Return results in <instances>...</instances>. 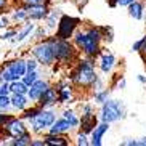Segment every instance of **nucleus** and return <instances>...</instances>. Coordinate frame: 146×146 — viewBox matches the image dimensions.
<instances>
[{"label": "nucleus", "mask_w": 146, "mask_h": 146, "mask_svg": "<svg viewBox=\"0 0 146 146\" xmlns=\"http://www.w3.org/2000/svg\"><path fill=\"white\" fill-rule=\"evenodd\" d=\"M0 72H2V77H3L5 82L19 80L27 72L26 58H15V60L5 61L3 64L0 66Z\"/></svg>", "instance_id": "obj_6"}, {"label": "nucleus", "mask_w": 146, "mask_h": 146, "mask_svg": "<svg viewBox=\"0 0 146 146\" xmlns=\"http://www.w3.org/2000/svg\"><path fill=\"white\" fill-rule=\"evenodd\" d=\"M10 92L11 93H21V95H27L29 92V87L24 84V82L19 79V80H13L10 82Z\"/></svg>", "instance_id": "obj_24"}, {"label": "nucleus", "mask_w": 146, "mask_h": 146, "mask_svg": "<svg viewBox=\"0 0 146 146\" xmlns=\"http://www.w3.org/2000/svg\"><path fill=\"white\" fill-rule=\"evenodd\" d=\"M101 32H103V40H106L108 43H111L112 39H114V34H112V29L111 27H100Z\"/></svg>", "instance_id": "obj_34"}, {"label": "nucleus", "mask_w": 146, "mask_h": 146, "mask_svg": "<svg viewBox=\"0 0 146 146\" xmlns=\"http://www.w3.org/2000/svg\"><path fill=\"white\" fill-rule=\"evenodd\" d=\"M50 85H52V84L48 82V79H42V77L37 82H34V84L29 87V92H27V96H29L31 103H37L39 98H40V95L47 90Z\"/></svg>", "instance_id": "obj_10"}, {"label": "nucleus", "mask_w": 146, "mask_h": 146, "mask_svg": "<svg viewBox=\"0 0 146 146\" xmlns=\"http://www.w3.org/2000/svg\"><path fill=\"white\" fill-rule=\"evenodd\" d=\"M61 10L60 8H50V13H48L47 19H45V26H47L48 31L52 29H56V26H58V21H60L61 18Z\"/></svg>", "instance_id": "obj_22"}, {"label": "nucleus", "mask_w": 146, "mask_h": 146, "mask_svg": "<svg viewBox=\"0 0 146 146\" xmlns=\"http://www.w3.org/2000/svg\"><path fill=\"white\" fill-rule=\"evenodd\" d=\"M101 42H103V32L100 27L95 26H88L87 29L79 27L72 35V43L77 47L79 52L84 53V56H88V58H96L103 53Z\"/></svg>", "instance_id": "obj_1"}, {"label": "nucleus", "mask_w": 146, "mask_h": 146, "mask_svg": "<svg viewBox=\"0 0 146 146\" xmlns=\"http://www.w3.org/2000/svg\"><path fill=\"white\" fill-rule=\"evenodd\" d=\"M8 5H10V0H0V15L5 13V10L8 8Z\"/></svg>", "instance_id": "obj_44"}, {"label": "nucleus", "mask_w": 146, "mask_h": 146, "mask_svg": "<svg viewBox=\"0 0 146 146\" xmlns=\"http://www.w3.org/2000/svg\"><path fill=\"white\" fill-rule=\"evenodd\" d=\"M109 95H111V90L109 88H103V90H98V92H93V101L95 104H101L106 103L109 100Z\"/></svg>", "instance_id": "obj_27"}, {"label": "nucleus", "mask_w": 146, "mask_h": 146, "mask_svg": "<svg viewBox=\"0 0 146 146\" xmlns=\"http://www.w3.org/2000/svg\"><path fill=\"white\" fill-rule=\"evenodd\" d=\"M82 19L79 16H72V15H61L58 26L55 29V35L60 39H66L71 40L72 35L76 34V31L80 27Z\"/></svg>", "instance_id": "obj_7"}, {"label": "nucleus", "mask_w": 146, "mask_h": 146, "mask_svg": "<svg viewBox=\"0 0 146 146\" xmlns=\"http://www.w3.org/2000/svg\"><path fill=\"white\" fill-rule=\"evenodd\" d=\"M117 64V58L114 53L106 52L100 55V61H98V68L101 71V74H111L114 66Z\"/></svg>", "instance_id": "obj_13"}, {"label": "nucleus", "mask_w": 146, "mask_h": 146, "mask_svg": "<svg viewBox=\"0 0 146 146\" xmlns=\"http://www.w3.org/2000/svg\"><path fill=\"white\" fill-rule=\"evenodd\" d=\"M109 125L111 124L101 122V120H100V124L96 125L95 130L90 133V146H101L103 145V137H104V133H108Z\"/></svg>", "instance_id": "obj_16"}, {"label": "nucleus", "mask_w": 146, "mask_h": 146, "mask_svg": "<svg viewBox=\"0 0 146 146\" xmlns=\"http://www.w3.org/2000/svg\"><path fill=\"white\" fill-rule=\"evenodd\" d=\"M127 116V108H125L122 100H108L106 103L101 104L100 109V120L101 122H108V124H114L119 120L125 119Z\"/></svg>", "instance_id": "obj_4"}, {"label": "nucleus", "mask_w": 146, "mask_h": 146, "mask_svg": "<svg viewBox=\"0 0 146 146\" xmlns=\"http://www.w3.org/2000/svg\"><path fill=\"white\" fill-rule=\"evenodd\" d=\"M61 116L64 117V119H68L69 122H71V125H72L74 127V130L76 129H79V127H80V117L77 116V114H76V112L72 111V109H64V111H63V114H61Z\"/></svg>", "instance_id": "obj_26"}, {"label": "nucleus", "mask_w": 146, "mask_h": 146, "mask_svg": "<svg viewBox=\"0 0 146 146\" xmlns=\"http://www.w3.org/2000/svg\"><path fill=\"white\" fill-rule=\"evenodd\" d=\"M31 55L39 61L42 68H52L56 63L53 45H52V42L48 40V37L43 39V40H37V42L32 45V48H31Z\"/></svg>", "instance_id": "obj_5"}, {"label": "nucleus", "mask_w": 146, "mask_h": 146, "mask_svg": "<svg viewBox=\"0 0 146 146\" xmlns=\"http://www.w3.org/2000/svg\"><path fill=\"white\" fill-rule=\"evenodd\" d=\"M140 55H141L143 61H145V66H146V43H145V47H143V50L140 52Z\"/></svg>", "instance_id": "obj_46"}, {"label": "nucleus", "mask_w": 146, "mask_h": 146, "mask_svg": "<svg viewBox=\"0 0 146 146\" xmlns=\"http://www.w3.org/2000/svg\"><path fill=\"white\" fill-rule=\"evenodd\" d=\"M77 2H79V5H80V7H84V5L88 2V0H77Z\"/></svg>", "instance_id": "obj_50"}, {"label": "nucleus", "mask_w": 146, "mask_h": 146, "mask_svg": "<svg viewBox=\"0 0 146 146\" xmlns=\"http://www.w3.org/2000/svg\"><path fill=\"white\" fill-rule=\"evenodd\" d=\"M11 108V100H10V95H0V111L3 112H10Z\"/></svg>", "instance_id": "obj_29"}, {"label": "nucleus", "mask_w": 146, "mask_h": 146, "mask_svg": "<svg viewBox=\"0 0 146 146\" xmlns=\"http://www.w3.org/2000/svg\"><path fill=\"white\" fill-rule=\"evenodd\" d=\"M45 146H68L69 138L66 135H53V133H45L43 135Z\"/></svg>", "instance_id": "obj_20"}, {"label": "nucleus", "mask_w": 146, "mask_h": 146, "mask_svg": "<svg viewBox=\"0 0 146 146\" xmlns=\"http://www.w3.org/2000/svg\"><path fill=\"white\" fill-rule=\"evenodd\" d=\"M127 10H129L130 18L137 19V21H141L143 18H145V2L135 0L133 3H130L129 7H127Z\"/></svg>", "instance_id": "obj_19"}, {"label": "nucleus", "mask_w": 146, "mask_h": 146, "mask_svg": "<svg viewBox=\"0 0 146 146\" xmlns=\"http://www.w3.org/2000/svg\"><path fill=\"white\" fill-rule=\"evenodd\" d=\"M138 146H146V137H143V138L138 140Z\"/></svg>", "instance_id": "obj_48"}, {"label": "nucleus", "mask_w": 146, "mask_h": 146, "mask_svg": "<svg viewBox=\"0 0 146 146\" xmlns=\"http://www.w3.org/2000/svg\"><path fill=\"white\" fill-rule=\"evenodd\" d=\"M10 100H11V108L15 111H24L27 106H29L31 100L27 95H21V93H11L10 95Z\"/></svg>", "instance_id": "obj_18"}, {"label": "nucleus", "mask_w": 146, "mask_h": 146, "mask_svg": "<svg viewBox=\"0 0 146 146\" xmlns=\"http://www.w3.org/2000/svg\"><path fill=\"white\" fill-rule=\"evenodd\" d=\"M48 40L52 42L55 58L60 64H69V63H76L79 60V50L71 40L60 39L56 35H48Z\"/></svg>", "instance_id": "obj_3"}, {"label": "nucleus", "mask_w": 146, "mask_h": 146, "mask_svg": "<svg viewBox=\"0 0 146 146\" xmlns=\"http://www.w3.org/2000/svg\"><path fill=\"white\" fill-rule=\"evenodd\" d=\"M71 130H74V127L71 125V122L61 116L52 124V127L48 129L47 133H53V135H66V133H69Z\"/></svg>", "instance_id": "obj_15"}, {"label": "nucleus", "mask_w": 146, "mask_h": 146, "mask_svg": "<svg viewBox=\"0 0 146 146\" xmlns=\"http://www.w3.org/2000/svg\"><path fill=\"white\" fill-rule=\"evenodd\" d=\"M55 120H56V112L53 111V108H43L34 119L29 120V130L35 135L48 132V129L52 127Z\"/></svg>", "instance_id": "obj_8"}, {"label": "nucleus", "mask_w": 146, "mask_h": 146, "mask_svg": "<svg viewBox=\"0 0 146 146\" xmlns=\"http://www.w3.org/2000/svg\"><path fill=\"white\" fill-rule=\"evenodd\" d=\"M137 79H138V82H141V84H145V85H146V76H143V74H138Z\"/></svg>", "instance_id": "obj_47"}, {"label": "nucleus", "mask_w": 146, "mask_h": 146, "mask_svg": "<svg viewBox=\"0 0 146 146\" xmlns=\"http://www.w3.org/2000/svg\"><path fill=\"white\" fill-rule=\"evenodd\" d=\"M2 132H3V137H7V138H16L19 135H24L26 132H29V125H26L24 119L13 116L2 127Z\"/></svg>", "instance_id": "obj_9"}, {"label": "nucleus", "mask_w": 146, "mask_h": 146, "mask_svg": "<svg viewBox=\"0 0 146 146\" xmlns=\"http://www.w3.org/2000/svg\"><path fill=\"white\" fill-rule=\"evenodd\" d=\"M98 120H100V117L95 114V111L87 112V114H80V127H79V130L87 133V135H90L95 130V127L100 124Z\"/></svg>", "instance_id": "obj_12"}, {"label": "nucleus", "mask_w": 146, "mask_h": 146, "mask_svg": "<svg viewBox=\"0 0 146 146\" xmlns=\"http://www.w3.org/2000/svg\"><path fill=\"white\" fill-rule=\"evenodd\" d=\"M125 85H127V80L124 79V76H120L119 79H117V84H116V88H119V90H124Z\"/></svg>", "instance_id": "obj_41"}, {"label": "nucleus", "mask_w": 146, "mask_h": 146, "mask_svg": "<svg viewBox=\"0 0 146 146\" xmlns=\"http://www.w3.org/2000/svg\"><path fill=\"white\" fill-rule=\"evenodd\" d=\"M47 32H48V29H47V26H35V31L32 32V37H35L37 40H43V39H47L48 35H47Z\"/></svg>", "instance_id": "obj_31"}, {"label": "nucleus", "mask_w": 146, "mask_h": 146, "mask_svg": "<svg viewBox=\"0 0 146 146\" xmlns=\"http://www.w3.org/2000/svg\"><path fill=\"white\" fill-rule=\"evenodd\" d=\"M31 146H45V140L43 138H32Z\"/></svg>", "instance_id": "obj_43"}, {"label": "nucleus", "mask_w": 146, "mask_h": 146, "mask_svg": "<svg viewBox=\"0 0 146 146\" xmlns=\"http://www.w3.org/2000/svg\"><path fill=\"white\" fill-rule=\"evenodd\" d=\"M37 104L40 108H55L58 104V90H56V87L53 85L48 87L47 90L40 95Z\"/></svg>", "instance_id": "obj_11"}, {"label": "nucleus", "mask_w": 146, "mask_h": 146, "mask_svg": "<svg viewBox=\"0 0 146 146\" xmlns=\"http://www.w3.org/2000/svg\"><path fill=\"white\" fill-rule=\"evenodd\" d=\"M18 31L16 29H8V31H5L3 35H0V40H13V37L16 35Z\"/></svg>", "instance_id": "obj_36"}, {"label": "nucleus", "mask_w": 146, "mask_h": 146, "mask_svg": "<svg viewBox=\"0 0 146 146\" xmlns=\"http://www.w3.org/2000/svg\"><path fill=\"white\" fill-rule=\"evenodd\" d=\"M120 145L122 146H138V140H135V138H125V140L120 141Z\"/></svg>", "instance_id": "obj_39"}, {"label": "nucleus", "mask_w": 146, "mask_h": 146, "mask_svg": "<svg viewBox=\"0 0 146 146\" xmlns=\"http://www.w3.org/2000/svg\"><path fill=\"white\" fill-rule=\"evenodd\" d=\"M26 66H27V71H37L40 63L35 60L34 56H31V58H26Z\"/></svg>", "instance_id": "obj_33"}, {"label": "nucleus", "mask_w": 146, "mask_h": 146, "mask_svg": "<svg viewBox=\"0 0 146 146\" xmlns=\"http://www.w3.org/2000/svg\"><path fill=\"white\" fill-rule=\"evenodd\" d=\"M19 5H23V7H26V8H29V7H35V5H42V3H47V0H16Z\"/></svg>", "instance_id": "obj_32"}, {"label": "nucleus", "mask_w": 146, "mask_h": 146, "mask_svg": "<svg viewBox=\"0 0 146 146\" xmlns=\"http://www.w3.org/2000/svg\"><path fill=\"white\" fill-rule=\"evenodd\" d=\"M3 138V132H2V127H0V140Z\"/></svg>", "instance_id": "obj_52"}, {"label": "nucleus", "mask_w": 146, "mask_h": 146, "mask_svg": "<svg viewBox=\"0 0 146 146\" xmlns=\"http://www.w3.org/2000/svg\"><path fill=\"white\" fill-rule=\"evenodd\" d=\"M50 13V5L42 3V5H35V7H29L27 8V15H29V21H45Z\"/></svg>", "instance_id": "obj_14"}, {"label": "nucleus", "mask_w": 146, "mask_h": 146, "mask_svg": "<svg viewBox=\"0 0 146 146\" xmlns=\"http://www.w3.org/2000/svg\"><path fill=\"white\" fill-rule=\"evenodd\" d=\"M90 135H87V133H84V132H80L79 130L77 132V137H76V145H79V146H90Z\"/></svg>", "instance_id": "obj_30"}, {"label": "nucleus", "mask_w": 146, "mask_h": 146, "mask_svg": "<svg viewBox=\"0 0 146 146\" xmlns=\"http://www.w3.org/2000/svg\"><path fill=\"white\" fill-rule=\"evenodd\" d=\"M32 132H26L24 135H19L16 138H10V141H7V145L10 146H31V141H32Z\"/></svg>", "instance_id": "obj_23"}, {"label": "nucleus", "mask_w": 146, "mask_h": 146, "mask_svg": "<svg viewBox=\"0 0 146 146\" xmlns=\"http://www.w3.org/2000/svg\"><path fill=\"white\" fill-rule=\"evenodd\" d=\"M133 2H135V0H117V5H119V7H125V8H127V7H129L130 3H133Z\"/></svg>", "instance_id": "obj_45"}, {"label": "nucleus", "mask_w": 146, "mask_h": 146, "mask_svg": "<svg viewBox=\"0 0 146 146\" xmlns=\"http://www.w3.org/2000/svg\"><path fill=\"white\" fill-rule=\"evenodd\" d=\"M40 77H42V76H40V71L37 69V71H27V72L21 77V80L24 82V84H26L27 87H31L32 84H34V82L39 80Z\"/></svg>", "instance_id": "obj_28"}, {"label": "nucleus", "mask_w": 146, "mask_h": 146, "mask_svg": "<svg viewBox=\"0 0 146 146\" xmlns=\"http://www.w3.org/2000/svg\"><path fill=\"white\" fill-rule=\"evenodd\" d=\"M103 88H106V87H104V80H103L101 77H98L96 80H95L93 87H92V90H93V92H98V90H103Z\"/></svg>", "instance_id": "obj_38"}, {"label": "nucleus", "mask_w": 146, "mask_h": 146, "mask_svg": "<svg viewBox=\"0 0 146 146\" xmlns=\"http://www.w3.org/2000/svg\"><path fill=\"white\" fill-rule=\"evenodd\" d=\"M10 19L13 23H26L29 21V15H27V8L18 3V7H15L10 13Z\"/></svg>", "instance_id": "obj_21"}, {"label": "nucleus", "mask_w": 146, "mask_h": 146, "mask_svg": "<svg viewBox=\"0 0 146 146\" xmlns=\"http://www.w3.org/2000/svg\"><path fill=\"white\" fill-rule=\"evenodd\" d=\"M98 77L100 76L96 74V69H95V60L85 56V58H79L76 61V66L71 71L69 80H71V84L74 87L88 90V88L93 87L95 80Z\"/></svg>", "instance_id": "obj_2"}, {"label": "nucleus", "mask_w": 146, "mask_h": 146, "mask_svg": "<svg viewBox=\"0 0 146 146\" xmlns=\"http://www.w3.org/2000/svg\"><path fill=\"white\" fill-rule=\"evenodd\" d=\"M13 117V114H10V112H3V111H0V127H3L7 122H8L10 119Z\"/></svg>", "instance_id": "obj_37"}, {"label": "nucleus", "mask_w": 146, "mask_h": 146, "mask_svg": "<svg viewBox=\"0 0 146 146\" xmlns=\"http://www.w3.org/2000/svg\"><path fill=\"white\" fill-rule=\"evenodd\" d=\"M42 109H43V108H40L39 104L35 103L34 106H31V108L27 106L26 109H24V111H23V114H21V116H19V117H21V119H24V120H27V122H29V120H31V119H34V117L37 116V114H39V112L42 111Z\"/></svg>", "instance_id": "obj_25"}, {"label": "nucleus", "mask_w": 146, "mask_h": 146, "mask_svg": "<svg viewBox=\"0 0 146 146\" xmlns=\"http://www.w3.org/2000/svg\"><path fill=\"white\" fill-rule=\"evenodd\" d=\"M35 31V24L34 21H26V24H23L21 29H18L16 35L13 37V40H10L11 43H23L27 37L32 35V32Z\"/></svg>", "instance_id": "obj_17"}, {"label": "nucleus", "mask_w": 146, "mask_h": 146, "mask_svg": "<svg viewBox=\"0 0 146 146\" xmlns=\"http://www.w3.org/2000/svg\"><path fill=\"white\" fill-rule=\"evenodd\" d=\"M0 29H7V24L3 23V19L0 18Z\"/></svg>", "instance_id": "obj_49"}, {"label": "nucleus", "mask_w": 146, "mask_h": 146, "mask_svg": "<svg viewBox=\"0 0 146 146\" xmlns=\"http://www.w3.org/2000/svg\"><path fill=\"white\" fill-rule=\"evenodd\" d=\"M3 82H5V80H3V77H2V72H0V85H2Z\"/></svg>", "instance_id": "obj_51"}, {"label": "nucleus", "mask_w": 146, "mask_h": 146, "mask_svg": "<svg viewBox=\"0 0 146 146\" xmlns=\"http://www.w3.org/2000/svg\"><path fill=\"white\" fill-rule=\"evenodd\" d=\"M93 111H95V108H93V104H90V103L84 104V106L80 108V112H82V114H87V112H93Z\"/></svg>", "instance_id": "obj_42"}, {"label": "nucleus", "mask_w": 146, "mask_h": 146, "mask_svg": "<svg viewBox=\"0 0 146 146\" xmlns=\"http://www.w3.org/2000/svg\"><path fill=\"white\" fill-rule=\"evenodd\" d=\"M145 43H146V35L145 37H141L140 40H137V42L132 45V52H135V53H140L143 50V47H145Z\"/></svg>", "instance_id": "obj_35"}, {"label": "nucleus", "mask_w": 146, "mask_h": 146, "mask_svg": "<svg viewBox=\"0 0 146 146\" xmlns=\"http://www.w3.org/2000/svg\"><path fill=\"white\" fill-rule=\"evenodd\" d=\"M0 95H11V92H10V82H3L0 85Z\"/></svg>", "instance_id": "obj_40"}]
</instances>
